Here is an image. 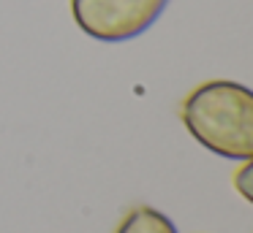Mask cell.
I'll return each mask as SVG.
<instances>
[{
  "instance_id": "cell-1",
  "label": "cell",
  "mask_w": 253,
  "mask_h": 233,
  "mask_svg": "<svg viewBox=\"0 0 253 233\" xmlns=\"http://www.w3.org/2000/svg\"><path fill=\"white\" fill-rule=\"evenodd\" d=\"M188 133L226 160H253V90L215 79L196 87L182 103Z\"/></svg>"
},
{
  "instance_id": "cell-2",
  "label": "cell",
  "mask_w": 253,
  "mask_h": 233,
  "mask_svg": "<svg viewBox=\"0 0 253 233\" xmlns=\"http://www.w3.org/2000/svg\"><path fill=\"white\" fill-rule=\"evenodd\" d=\"M169 0H71L74 22L84 35L120 43L147 33Z\"/></svg>"
},
{
  "instance_id": "cell-3",
  "label": "cell",
  "mask_w": 253,
  "mask_h": 233,
  "mask_svg": "<svg viewBox=\"0 0 253 233\" xmlns=\"http://www.w3.org/2000/svg\"><path fill=\"white\" fill-rule=\"evenodd\" d=\"M117 233H177V228L169 217L161 214L153 206H136V209L120 222Z\"/></svg>"
},
{
  "instance_id": "cell-4",
  "label": "cell",
  "mask_w": 253,
  "mask_h": 233,
  "mask_svg": "<svg viewBox=\"0 0 253 233\" xmlns=\"http://www.w3.org/2000/svg\"><path fill=\"white\" fill-rule=\"evenodd\" d=\"M234 187L248 203H253V160H245V166L237 171L234 176Z\"/></svg>"
}]
</instances>
